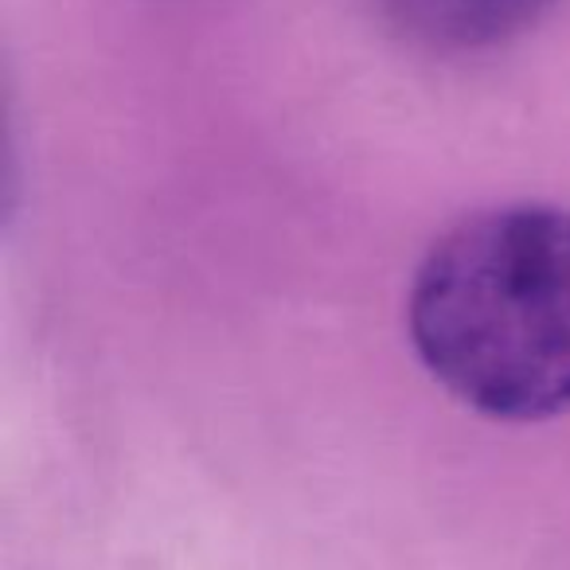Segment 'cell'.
<instances>
[{"label": "cell", "instance_id": "6da1fadb", "mask_svg": "<svg viewBox=\"0 0 570 570\" xmlns=\"http://www.w3.org/2000/svg\"><path fill=\"white\" fill-rule=\"evenodd\" d=\"M406 333L430 380L497 422L570 411V212L500 204L453 223L414 269Z\"/></svg>", "mask_w": 570, "mask_h": 570}, {"label": "cell", "instance_id": "7a4b0ae2", "mask_svg": "<svg viewBox=\"0 0 570 570\" xmlns=\"http://www.w3.org/2000/svg\"><path fill=\"white\" fill-rule=\"evenodd\" d=\"M391 28L411 43L442 56L504 48L535 28L554 0H375Z\"/></svg>", "mask_w": 570, "mask_h": 570}]
</instances>
